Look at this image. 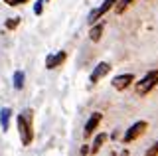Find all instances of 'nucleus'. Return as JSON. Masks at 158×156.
Instances as JSON below:
<instances>
[{"label": "nucleus", "instance_id": "obj_1", "mask_svg": "<svg viewBox=\"0 0 158 156\" xmlns=\"http://www.w3.org/2000/svg\"><path fill=\"white\" fill-rule=\"evenodd\" d=\"M18 123V134H20V140H22L24 146H30L34 140V129H32V123H34V111L32 109H26L24 113L18 115L16 119Z\"/></svg>", "mask_w": 158, "mask_h": 156}, {"label": "nucleus", "instance_id": "obj_2", "mask_svg": "<svg viewBox=\"0 0 158 156\" xmlns=\"http://www.w3.org/2000/svg\"><path fill=\"white\" fill-rule=\"evenodd\" d=\"M156 85H158V69H152V71H148L140 81H136L135 91H136L138 97H144V95L150 93Z\"/></svg>", "mask_w": 158, "mask_h": 156}, {"label": "nucleus", "instance_id": "obj_3", "mask_svg": "<svg viewBox=\"0 0 158 156\" xmlns=\"http://www.w3.org/2000/svg\"><path fill=\"white\" fill-rule=\"evenodd\" d=\"M146 129H148V125L144 123V121H138V123H135L131 126V129H127V133H125V136H123V142H132V140H136L138 136H142L146 133Z\"/></svg>", "mask_w": 158, "mask_h": 156}, {"label": "nucleus", "instance_id": "obj_4", "mask_svg": "<svg viewBox=\"0 0 158 156\" xmlns=\"http://www.w3.org/2000/svg\"><path fill=\"white\" fill-rule=\"evenodd\" d=\"M115 2H117V0H105V2H103L99 8L91 10V14H89V22H91V24H95V22L99 20V18H101V16H105V14H107L109 10H111L113 6H115Z\"/></svg>", "mask_w": 158, "mask_h": 156}, {"label": "nucleus", "instance_id": "obj_5", "mask_svg": "<svg viewBox=\"0 0 158 156\" xmlns=\"http://www.w3.org/2000/svg\"><path fill=\"white\" fill-rule=\"evenodd\" d=\"M101 119H103V115H101V113H93L91 117H89V121L85 123V129H83V136H85V138H89V136L95 133V129L99 126Z\"/></svg>", "mask_w": 158, "mask_h": 156}, {"label": "nucleus", "instance_id": "obj_6", "mask_svg": "<svg viewBox=\"0 0 158 156\" xmlns=\"http://www.w3.org/2000/svg\"><path fill=\"white\" fill-rule=\"evenodd\" d=\"M132 81H135V77L131 75V73H125V75H117L115 79H113V87H115L117 91H125L128 87L132 85Z\"/></svg>", "mask_w": 158, "mask_h": 156}, {"label": "nucleus", "instance_id": "obj_7", "mask_svg": "<svg viewBox=\"0 0 158 156\" xmlns=\"http://www.w3.org/2000/svg\"><path fill=\"white\" fill-rule=\"evenodd\" d=\"M67 60V53L65 51H57V53H52V55L46 57V67L48 69H53V67H59L61 63H65Z\"/></svg>", "mask_w": 158, "mask_h": 156}, {"label": "nucleus", "instance_id": "obj_8", "mask_svg": "<svg viewBox=\"0 0 158 156\" xmlns=\"http://www.w3.org/2000/svg\"><path fill=\"white\" fill-rule=\"evenodd\" d=\"M109 71H111V65H109V63H105V61H103V63H99L95 69H93L91 77H89V81H91V83H97V81H101V79L107 75Z\"/></svg>", "mask_w": 158, "mask_h": 156}, {"label": "nucleus", "instance_id": "obj_9", "mask_svg": "<svg viewBox=\"0 0 158 156\" xmlns=\"http://www.w3.org/2000/svg\"><path fill=\"white\" fill-rule=\"evenodd\" d=\"M103 28H105V24H95V26L91 28V32H89V40L91 42H99L101 40V36H103Z\"/></svg>", "mask_w": 158, "mask_h": 156}, {"label": "nucleus", "instance_id": "obj_10", "mask_svg": "<svg viewBox=\"0 0 158 156\" xmlns=\"http://www.w3.org/2000/svg\"><path fill=\"white\" fill-rule=\"evenodd\" d=\"M10 115H12V111H10L8 107H4V109L0 111V126H2V130H4V133L8 130V125H10Z\"/></svg>", "mask_w": 158, "mask_h": 156}, {"label": "nucleus", "instance_id": "obj_11", "mask_svg": "<svg viewBox=\"0 0 158 156\" xmlns=\"http://www.w3.org/2000/svg\"><path fill=\"white\" fill-rule=\"evenodd\" d=\"M105 140H107V134H105V133L97 134V136H95V140H93V146H91V154H97L99 150H101V146L105 144Z\"/></svg>", "mask_w": 158, "mask_h": 156}, {"label": "nucleus", "instance_id": "obj_12", "mask_svg": "<svg viewBox=\"0 0 158 156\" xmlns=\"http://www.w3.org/2000/svg\"><path fill=\"white\" fill-rule=\"evenodd\" d=\"M24 79H26L24 71H16V73H14V87H16V89H22V87H24Z\"/></svg>", "mask_w": 158, "mask_h": 156}, {"label": "nucleus", "instance_id": "obj_13", "mask_svg": "<svg viewBox=\"0 0 158 156\" xmlns=\"http://www.w3.org/2000/svg\"><path fill=\"white\" fill-rule=\"evenodd\" d=\"M132 2H135V0H121V2L117 4V14H123V12H125Z\"/></svg>", "mask_w": 158, "mask_h": 156}, {"label": "nucleus", "instance_id": "obj_14", "mask_svg": "<svg viewBox=\"0 0 158 156\" xmlns=\"http://www.w3.org/2000/svg\"><path fill=\"white\" fill-rule=\"evenodd\" d=\"M20 24V18H10V20H6V30H16Z\"/></svg>", "mask_w": 158, "mask_h": 156}, {"label": "nucleus", "instance_id": "obj_15", "mask_svg": "<svg viewBox=\"0 0 158 156\" xmlns=\"http://www.w3.org/2000/svg\"><path fill=\"white\" fill-rule=\"evenodd\" d=\"M144 156H158V140H156V142L146 150V154H144Z\"/></svg>", "mask_w": 158, "mask_h": 156}, {"label": "nucleus", "instance_id": "obj_16", "mask_svg": "<svg viewBox=\"0 0 158 156\" xmlns=\"http://www.w3.org/2000/svg\"><path fill=\"white\" fill-rule=\"evenodd\" d=\"M34 12H36L38 16H40V14L44 12V0H38V2L34 4Z\"/></svg>", "mask_w": 158, "mask_h": 156}, {"label": "nucleus", "instance_id": "obj_17", "mask_svg": "<svg viewBox=\"0 0 158 156\" xmlns=\"http://www.w3.org/2000/svg\"><path fill=\"white\" fill-rule=\"evenodd\" d=\"M8 6H20V4H26L28 0H4Z\"/></svg>", "mask_w": 158, "mask_h": 156}, {"label": "nucleus", "instance_id": "obj_18", "mask_svg": "<svg viewBox=\"0 0 158 156\" xmlns=\"http://www.w3.org/2000/svg\"><path fill=\"white\" fill-rule=\"evenodd\" d=\"M89 152H91V148H89V146L85 144V146H83V148H81V154H83V156H87Z\"/></svg>", "mask_w": 158, "mask_h": 156}, {"label": "nucleus", "instance_id": "obj_19", "mask_svg": "<svg viewBox=\"0 0 158 156\" xmlns=\"http://www.w3.org/2000/svg\"><path fill=\"white\" fill-rule=\"evenodd\" d=\"M118 156H128V150H123V152L118 154Z\"/></svg>", "mask_w": 158, "mask_h": 156}]
</instances>
